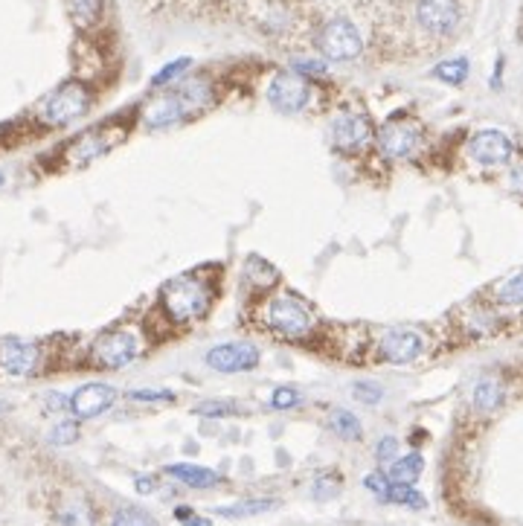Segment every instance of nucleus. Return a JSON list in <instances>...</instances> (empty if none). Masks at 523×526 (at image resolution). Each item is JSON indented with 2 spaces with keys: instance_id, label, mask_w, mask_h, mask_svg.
<instances>
[{
  "instance_id": "f257e3e1",
  "label": "nucleus",
  "mask_w": 523,
  "mask_h": 526,
  "mask_svg": "<svg viewBox=\"0 0 523 526\" xmlns=\"http://www.w3.org/2000/svg\"><path fill=\"white\" fill-rule=\"evenodd\" d=\"M253 320L259 329H265L280 340H288V344H300V340L317 335L314 308L288 288L262 294L259 303L253 305Z\"/></svg>"
},
{
  "instance_id": "f03ea898",
  "label": "nucleus",
  "mask_w": 523,
  "mask_h": 526,
  "mask_svg": "<svg viewBox=\"0 0 523 526\" xmlns=\"http://www.w3.org/2000/svg\"><path fill=\"white\" fill-rule=\"evenodd\" d=\"M215 300H219V288H215L204 271H187L178 273L175 280H169L160 288V308L169 323L175 326H195L201 323Z\"/></svg>"
},
{
  "instance_id": "7ed1b4c3",
  "label": "nucleus",
  "mask_w": 523,
  "mask_h": 526,
  "mask_svg": "<svg viewBox=\"0 0 523 526\" xmlns=\"http://www.w3.org/2000/svg\"><path fill=\"white\" fill-rule=\"evenodd\" d=\"M236 9L241 21L259 36L282 44L297 38L305 24L312 26V15L300 0H236Z\"/></svg>"
},
{
  "instance_id": "20e7f679",
  "label": "nucleus",
  "mask_w": 523,
  "mask_h": 526,
  "mask_svg": "<svg viewBox=\"0 0 523 526\" xmlns=\"http://www.w3.org/2000/svg\"><path fill=\"white\" fill-rule=\"evenodd\" d=\"M312 44L323 61L346 65V61H355L364 56L366 36L352 15H332V18H323L320 24H314Z\"/></svg>"
},
{
  "instance_id": "39448f33",
  "label": "nucleus",
  "mask_w": 523,
  "mask_h": 526,
  "mask_svg": "<svg viewBox=\"0 0 523 526\" xmlns=\"http://www.w3.org/2000/svg\"><path fill=\"white\" fill-rule=\"evenodd\" d=\"M427 352V335L416 326H384L369 335V355L378 364L410 366Z\"/></svg>"
},
{
  "instance_id": "423d86ee",
  "label": "nucleus",
  "mask_w": 523,
  "mask_h": 526,
  "mask_svg": "<svg viewBox=\"0 0 523 526\" xmlns=\"http://www.w3.org/2000/svg\"><path fill=\"white\" fill-rule=\"evenodd\" d=\"M265 97H268L273 111L294 117V114L309 111V108L314 105V82L300 76L297 70H280L268 82Z\"/></svg>"
},
{
  "instance_id": "0eeeda50",
  "label": "nucleus",
  "mask_w": 523,
  "mask_h": 526,
  "mask_svg": "<svg viewBox=\"0 0 523 526\" xmlns=\"http://www.w3.org/2000/svg\"><path fill=\"white\" fill-rule=\"evenodd\" d=\"M375 146L390 160H413L425 149V131L416 119L395 117L375 131Z\"/></svg>"
},
{
  "instance_id": "6e6552de",
  "label": "nucleus",
  "mask_w": 523,
  "mask_h": 526,
  "mask_svg": "<svg viewBox=\"0 0 523 526\" xmlns=\"http://www.w3.org/2000/svg\"><path fill=\"white\" fill-rule=\"evenodd\" d=\"M90 108V94L82 82H65L58 85L53 94L44 97L41 108H38V117L44 126H67V122H76L79 117L87 114Z\"/></svg>"
},
{
  "instance_id": "1a4fd4ad",
  "label": "nucleus",
  "mask_w": 523,
  "mask_h": 526,
  "mask_svg": "<svg viewBox=\"0 0 523 526\" xmlns=\"http://www.w3.org/2000/svg\"><path fill=\"white\" fill-rule=\"evenodd\" d=\"M146 340L137 329H114L97 340L94 346V364L102 369H126L143 355Z\"/></svg>"
},
{
  "instance_id": "9d476101",
  "label": "nucleus",
  "mask_w": 523,
  "mask_h": 526,
  "mask_svg": "<svg viewBox=\"0 0 523 526\" xmlns=\"http://www.w3.org/2000/svg\"><path fill=\"white\" fill-rule=\"evenodd\" d=\"M329 137H332L334 151L355 154V151L366 149L369 140L375 137L373 119H369L366 111H361V108H341V111L332 117Z\"/></svg>"
},
{
  "instance_id": "9b49d317",
  "label": "nucleus",
  "mask_w": 523,
  "mask_h": 526,
  "mask_svg": "<svg viewBox=\"0 0 523 526\" xmlns=\"http://www.w3.org/2000/svg\"><path fill=\"white\" fill-rule=\"evenodd\" d=\"M262 361V352L251 340H233V344H219L204 355V364L215 373L233 376V373H248L256 369Z\"/></svg>"
},
{
  "instance_id": "f8f14e48",
  "label": "nucleus",
  "mask_w": 523,
  "mask_h": 526,
  "mask_svg": "<svg viewBox=\"0 0 523 526\" xmlns=\"http://www.w3.org/2000/svg\"><path fill=\"white\" fill-rule=\"evenodd\" d=\"M515 154V143L497 129H486V131H477L471 140H468V158L474 163H480L486 169H495V166H506L512 160Z\"/></svg>"
},
{
  "instance_id": "ddd939ff",
  "label": "nucleus",
  "mask_w": 523,
  "mask_h": 526,
  "mask_svg": "<svg viewBox=\"0 0 523 526\" xmlns=\"http://www.w3.org/2000/svg\"><path fill=\"white\" fill-rule=\"evenodd\" d=\"M187 108H183L180 97H178V90H166V94L155 97L151 102L143 105V111H140V126L143 129H151V131H158V129H169V126H178V122H187Z\"/></svg>"
},
{
  "instance_id": "4468645a",
  "label": "nucleus",
  "mask_w": 523,
  "mask_h": 526,
  "mask_svg": "<svg viewBox=\"0 0 523 526\" xmlns=\"http://www.w3.org/2000/svg\"><path fill=\"white\" fill-rule=\"evenodd\" d=\"M117 401V390L108 384H85L70 396V410L76 419H97L105 410H111Z\"/></svg>"
},
{
  "instance_id": "2eb2a0df",
  "label": "nucleus",
  "mask_w": 523,
  "mask_h": 526,
  "mask_svg": "<svg viewBox=\"0 0 523 526\" xmlns=\"http://www.w3.org/2000/svg\"><path fill=\"white\" fill-rule=\"evenodd\" d=\"M41 361L38 346L24 344V340H0V369L6 376L26 378L36 373V366Z\"/></svg>"
},
{
  "instance_id": "dca6fc26",
  "label": "nucleus",
  "mask_w": 523,
  "mask_h": 526,
  "mask_svg": "<svg viewBox=\"0 0 523 526\" xmlns=\"http://www.w3.org/2000/svg\"><path fill=\"white\" fill-rule=\"evenodd\" d=\"M175 90H178L183 108H187L190 119L201 117L204 111H210V108L215 105V82L210 79V76H192V79H183Z\"/></svg>"
},
{
  "instance_id": "f3484780",
  "label": "nucleus",
  "mask_w": 523,
  "mask_h": 526,
  "mask_svg": "<svg viewBox=\"0 0 523 526\" xmlns=\"http://www.w3.org/2000/svg\"><path fill=\"white\" fill-rule=\"evenodd\" d=\"M117 140H119V134L111 137L108 131H87V134H82L76 143H70L67 160H70V166H87V163L99 160L102 154L111 151Z\"/></svg>"
},
{
  "instance_id": "a211bd4d",
  "label": "nucleus",
  "mask_w": 523,
  "mask_h": 526,
  "mask_svg": "<svg viewBox=\"0 0 523 526\" xmlns=\"http://www.w3.org/2000/svg\"><path fill=\"white\" fill-rule=\"evenodd\" d=\"M486 297L500 308H520L523 305V268L491 285L486 291Z\"/></svg>"
},
{
  "instance_id": "6ab92c4d",
  "label": "nucleus",
  "mask_w": 523,
  "mask_h": 526,
  "mask_svg": "<svg viewBox=\"0 0 523 526\" xmlns=\"http://www.w3.org/2000/svg\"><path fill=\"white\" fill-rule=\"evenodd\" d=\"M166 474L180 480L183 486L190 489H212L221 483V477L215 474L212 469H204V466H190V462H175V466H166Z\"/></svg>"
},
{
  "instance_id": "aec40b11",
  "label": "nucleus",
  "mask_w": 523,
  "mask_h": 526,
  "mask_svg": "<svg viewBox=\"0 0 523 526\" xmlns=\"http://www.w3.org/2000/svg\"><path fill=\"white\" fill-rule=\"evenodd\" d=\"M503 398H506V390L497 378H480L474 387V393H471L474 407L480 413H495L503 405Z\"/></svg>"
},
{
  "instance_id": "412c9836",
  "label": "nucleus",
  "mask_w": 523,
  "mask_h": 526,
  "mask_svg": "<svg viewBox=\"0 0 523 526\" xmlns=\"http://www.w3.org/2000/svg\"><path fill=\"white\" fill-rule=\"evenodd\" d=\"M422 471H425V459H422V454H405V457H398V459H393L390 462V480L393 483H416V480L422 477Z\"/></svg>"
},
{
  "instance_id": "4be33fe9",
  "label": "nucleus",
  "mask_w": 523,
  "mask_h": 526,
  "mask_svg": "<svg viewBox=\"0 0 523 526\" xmlns=\"http://www.w3.org/2000/svg\"><path fill=\"white\" fill-rule=\"evenodd\" d=\"M329 428H332L341 439H346V442H358V439H364L361 419H358L355 413H349V410H332V416H329Z\"/></svg>"
},
{
  "instance_id": "5701e85b",
  "label": "nucleus",
  "mask_w": 523,
  "mask_h": 526,
  "mask_svg": "<svg viewBox=\"0 0 523 526\" xmlns=\"http://www.w3.org/2000/svg\"><path fill=\"white\" fill-rule=\"evenodd\" d=\"M468 70H471L468 58H448V61H439V65L434 67V79L459 88V85H466Z\"/></svg>"
},
{
  "instance_id": "b1692460",
  "label": "nucleus",
  "mask_w": 523,
  "mask_h": 526,
  "mask_svg": "<svg viewBox=\"0 0 523 526\" xmlns=\"http://www.w3.org/2000/svg\"><path fill=\"white\" fill-rule=\"evenodd\" d=\"M67 12L76 26H94L102 18V0H67Z\"/></svg>"
},
{
  "instance_id": "393cba45",
  "label": "nucleus",
  "mask_w": 523,
  "mask_h": 526,
  "mask_svg": "<svg viewBox=\"0 0 523 526\" xmlns=\"http://www.w3.org/2000/svg\"><path fill=\"white\" fill-rule=\"evenodd\" d=\"M271 509H276V500L256 498V500H241V503H233V506H221L219 515H224V518H251V515H265V512H271Z\"/></svg>"
},
{
  "instance_id": "a878e982",
  "label": "nucleus",
  "mask_w": 523,
  "mask_h": 526,
  "mask_svg": "<svg viewBox=\"0 0 523 526\" xmlns=\"http://www.w3.org/2000/svg\"><path fill=\"white\" fill-rule=\"evenodd\" d=\"M244 271H248V276L253 280V285L262 288V291L271 288L276 280H280V273H276V271L271 268V262L259 259V256H251V259H248V268H244Z\"/></svg>"
},
{
  "instance_id": "bb28decb",
  "label": "nucleus",
  "mask_w": 523,
  "mask_h": 526,
  "mask_svg": "<svg viewBox=\"0 0 523 526\" xmlns=\"http://www.w3.org/2000/svg\"><path fill=\"white\" fill-rule=\"evenodd\" d=\"M387 500L398 503V506H410V509H425V498L410 483H393Z\"/></svg>"
},
{
  "instance_id": "cd10ccee",
  "label": "nucleus",
  "mask_w": 523,
  "mask_h": 526,
  "mask_svg": "<svg viewBox=\"0 0 523 526\" xmlns=\"http://www.w3.org/2000/svg\"><path fill=\"white\" fill-rule=\"evenodd\" d=\"M291 70H297L300 76H305V79H312V82H320V79H326V76H329V61H323V58H294Z\"/></svg>"
},
{
  "instance_id": "c85d7f7f",
  "label": "nucleus",
  "mask_w": 523,
  "mask_h": 526,
  "mask_svg": "<svg viewBox=\"0 0 523 526\" xmlns=\"http://www.w3.org/2000/svg\"><path fill=\"white\" fill-rule=\"evenodd\" d=\"M190 67H192V58H178V61H172V65H166L160 73H155V79H151V88H166V85L178 82Z\"/></svg>"
},
{
  "instance_id": "c756f323",
  "label": "nucleus",
  "mask_w": 523,
  "mask_h": 526,
  "mask_svg": "<svg viewBox=\"0 0 523 526\" xmlns=\"http://www.w3.org/2000/svg\"><path fill=\"white\" fill-rule=\"evenodd\" d=\"M111 526H158L155 518L140 512V509H119L111 518Z\"/></svg>"
},
{
  "instance_id": "7c9ffc66",
  "label": "nucleus",
  "mask_w": 523,
  "mask_h": 526,
  "mask_svg": "<svg viewBox=\"0 0 523 526\" xmlns=\"http://www.w3.org/2000/svg\"><path fill=\"white\" fill-rule=\"evenodd\" d=\"M352 396H355V401H361V405L373 407L384 398V390L375 381H355V384H352Z\"/></svg>"
},
{
  "instance_id": "2f4dec72",
  "label": "nucleus",
  "mask_w": 523,
  "mask_h": 526,
  "mask_svg": "<svg viewBox=\"0 0 523 526\" xmlns=\"http://www.w3.org/2000/svg\"><path fill=\"white\" fill-rule=\"evenodd\" d=\"M297 405H303V396L294 387H276L271 396V407H276V410H294Z\"/></svg>"
},
{
  "instance_id": "473e14b6",
  "label": "nucleus",
  "mask_w": 523,
  "mask_h": 526,
  "mask_svg": "<svg viewBox=\"0 0 523 526\" xmlns=\"http://www.w3.org/2000/svg\"><path fill=\"white\" fill-rule=\"evenodd\" d=\"M61 526H94L90 523V512L85 503H70L67 509H61Z\"/></svg>"
},
{
  "instance_id": "72a5a7b5",
  "label": "nucleus",
  "mask_w": 523,
  "mask_h": 526,
  "mask_svg": "<svg viewBox=\"0 0 523 526\" xmlns=\"http://www.w3.org/2000/svg\"><path fill=\"white\" fill-rule=\"evenodd\" d=\"M364 486L375 494L378 500H387L390 498V486H393V480L390 474H381V471H373V474H366L364 477Z\"/></svg>"
},
{
  "instance_id": "f704fd0d",
  "label": "nucleus",
  "mask_w": 523,
  "mask_h": 526,
  "mask_svg": "<svg viewBox=\"0 0 523 526\" xmlns=\"http://www.w3.org/2000/svg\"><path fill=\"white\" fill-rule=\"evenodd\" d=\"M79 439V422H58L50 430V442L53 445H73Z\"/></svg>"
},
{
  "instance_id": "c9c22d12",
  "label": "nucleus",
  "mask_w": 523,
  "mask_h": 526,
  "mask_svg": "<svg viewBox=\"0 0 523 526\" xmlns=\"http://www.w3.org/2000/svg\"><path fill=\"white\" fill-rule=\"evenodd\" d=\"M198 416H233L239 413V405H233V401H204V405L195 407Z\"/></svg>"
},
{
  "instance_id": "e433bc0d",
  "label": "nucleus",
  "mask_w": 523,
  "mask_h": 526,
  "mask_svg": "<svg viewBox=\"0 0 523 526\" xmlns=\"http://www.w3.org/2000/svg\"><path fill=\"white\" fill-rule=\"evenodd\" d=\"M337 489H341V483H332V477L329 474H320L317 480H314V498L317 500H329V498H334L337 494Z\"/></svg>"
},
{
  "instance_id": "4c0bfd02",
  "label": "nucleus",
  "mask_w": 523,
  "mask_h": 526,
  "mask_svg": "<svg viewBox=\"0 0 523 526\" xmlns=\"http://www.w3.org/2000/svg\"><path fill=\"white\" fill-rule=\"evenodd\" d=\"M395 454H398V439L395 437H384L378 442V448H375V459L378 462H393V459H398Z\"/></svg>"
},
{
  "instance_id": "58836bf2",
  "label": "nucleus",
  "mask_w": 523,
  "mask_h": 526,
  "mask_svg": "<svg viewBox=\"0 0 523 526\" xmlns=\"http://www.w3.org/2000/svg\"><path fill=\"white\" fill-rule=\"evenodd\" d=\"M134 401H175L172 390H134L131 393Z\"/></svg>"
},
{
  "instance_id": "ea45409f",
  "label": "nucleus",
  "mask_w": 523,
  "mask_h": 526,
  "mask_svg": "<svg viewBox=\"0 0 523 526\" xmlns=\"http://www.w3.org/2000/svg\"><path fill=\"white\" fill-rule=\"evenodd\" d=\"M155 477H137V491L140 494H149V491H155Z\"/></svg>"
},
{
  "instance_id": "a19ab883",
  "label": "nucleus",
  "mask_w": 523,
  "mask_h": 526,
  "mask_svg": "<svg viewBox=\"0 0 523 526\" xmlns=\"http://www.w3.org/2000/svg\"><path fill=\"white\" fill-rule=\"evenodd\" d=\"M192 515H195V512H192V509H187V506H178V509H175V518H178L180 523H183V521H190Z\"/></svg>"
},
{
  "instance_id": "79ce46f5",
  "label": "nucleus",
  "mask_w": 523,
  "mask_h": 526,
  "mask_svg": "<svg viewBox=\"0 0 523 526\" xmlns=\"http://www.w3.org/2000/svg\"><path fill=\"white\" fill-rule=\"evenodd\" d=\"M183 526H212L207 518H198V515H192L190 521H183Z\"/></svg>"
},
{
  "instance_id": "37998d69",
  "label": "nucleus",
  "mask_w": 523,
  "mask_h": 526,
  "mask_svg": "<svg viewBox=\"0 0 523 526\" xmlns=\"http://www.w3.org/2000/svg\"><path fill=\"white\" fill-rule=\"evenodd\" d=\"M0 183H4V178H0Z\"/></svg>"
}]
</instances>
